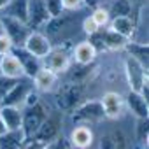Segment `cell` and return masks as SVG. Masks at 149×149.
Instances as JSON below:
<instances>
[{
	"mask_svg": "<svg viewBox=\"0 0 149 149\" xmlns=\"http://www.w3.org/2000/svg\"><path fill=\"white\" fill-rule=\"evenodd\" d=\"M60 133H61V118H60V114H47V118L42 121V125L35 132L33 139L47 144L54 137H58Z\"/></svg>",
	"mask_w": 149,
	"mask_h": 149,
	"instance_id": "9",
	"label": "cell"
},
{
	"mask_svg": "<svg viewBox=\"0 0 149 149\" xmlns=\"http://www.w3.org/2000/svg\"><path fill=\"white\" fill-rule=\"evenodd\" d=\"M0 23H2L4 33L9 37L13 46H16V47H23L25 46L28 35L32 33V28L25 21H19V19L6 16V14H0Z\"/></svg>",
	"mask_w": 149,
	"mask_h": 149,
	"instance_id": "3",
	"label": "cell"
},
{
	"mask_svg": "<svg viewBox=\"0 0 149 149\" xmlns=\"http://www.w3.org/2000/svg\"><path fill=\"white\" fill-rule=\"evenodd\" d=\"M0 60H2V56H0Z\"/></svg>",
	"mask_w": 149,
	"mask_h": 149,
	"instance_id": "39",
	"label": "cell"
},
{
	"mask_svg": "<svg viewBox=\"0 0 149 149\" xmlns=\"http://www.w3.org/2000/svg\"><path fill=\"white\" fill-rule=\"evenodd\" d=\"M23 47H25L28 53H32L33 56H37V58L42 60V58L51 51L53 42H51V39H49L46 33L37 32V30H32V33L28 35V39H26V42H25Z\"/></svg>",
	"mask_w": 149,
	"mask_h": 149,
	"instance_id": "8",
	"label": "cell"
},
{
	"mask_svg": "<svg viewBox=\"0 0 149 149\" xmlns=\"http://www.w3.org/2000/svg\"><path fill=\"white\" fill-rule=\"evenodd\" d=\"M16 81H18V79H9V77H6V76H2V74H0V102L4 100V97L9 93V90L14 86Z\"/></svg>",
	"mask_w": 149,
	"mask_h": 149,
	"instance_id": "29",
	"label": "cell"
},
{
	"mask_svg": "<svg viewBox=\"0 0 149 149\" xmlns=\"http://www.w3.org/2000/svg\"><path fill=\"white\" fill-rule=\"evenodd\" d=\"M63 9L68 13H77L84 7V0H61Z\"/></svg>",
	"mask_w": 149,
	"mask_h": 149,
	"instance_id": "31",
	"label": "cell"
},
{
	"mask_svg": "<svg viewBox=\"0 0 149 149\" xmlns=\"http://www.w3.org/2000/svg\"><path fill=\"white\" fill-rule=\"evenodd\" d=\"M112 18L116 16H130L132 14V4L130 0H112V6L107 9Z\"/></svg>",
	"mask_w": 149,
	"mask_h": 149,
	"instance_id": "25",
	"label": "cell"
},
{
	"mask_svg": "<svg viewBox=\"0 0 149 149\" xmlns=\"http://www.w3.org/2000/svg\"><path fill=\"white\" fill-rule=\"evenodd\" d=\"M125 51L128 53V56H132L133 60H137L139 63H142L146 68H147V54H149V49H147V42H132L128 40L126 46H125Z\"/></svg>",
	"mask_w": 149,
	"mask_h": 149,
	"instance_id": "24",
	"label": "cell"
},
{
	"mask_svg": "<svg viewBox=\"0 0 149 149\" xmlns=\"http://www.w3.org/2000/svg\"><path fill=\"white\" fill-rule=\"evenodd\" d=\"M4 33V28H2V23H0V35H2Z\"/></svg>",
	"mask_w": 149,
	"mask_h": 149,
	"instance_id": "37",
	"label": "cell"
},
{
	"mask_svg": "<svg viewBox=\"0 0 149 149\" xmlns=\"http://www.w3.org/2000/svg\"><path fill=\"white\" fill-rule=\"evenodd\" d=\"M49 19H51V16H49V13L46 9L44 0H28V19H26V25L32 30L42 28Z\"/></svg>",
	"mask_w": 149,
	"mask_h": 149,
	"instance_id": "12",
	"label": "cell"
},
{
	"mask_svg": "<svg viewBox=\"0 0 149 149\" xmlns=\"http://www.w3.org/2000/svg\"><path fill=\"white\" fill-rule=\"evenodd\" d=\"M33 91V83L30 77H21L14 83V86L9 90V93L4 97V100L0 102V105H14V107H21L25 105L26 97Z\"/></svg>",
	"mask_w": 149,
	"mask_h": 149,
	"instance_id": "6",
	"label": "cell"
},
{
	"mask_svg": "<svg viewBox=\"0 0 149 149\" xmlns=\"http://www.w3.org/2000/svg\"><path fill=\"white\" fill-rule=\"evenodd\" d=\"M91 19L97 23L98 28H104V26L109 25V21H111V14H109L107 9H104V7H97V9L93 11V14H91Z\"/></svg>",
	"mask_w": 149,
	"mask_h": 149,
	"instance_id": "26",
	"label": "cell"
},
{
	"mask_svg": "<svg viewBox=\"0 0 149 149\" xmlns=\"http://www.w3.org/2000/svg\"><path fill=\"white\" fill-rule=\"evenodd\" d=\"M42 67L54 74H63L70 68V54L61 47H51V51L42 58Z\"/></svg>",
	"mask_w": 149,
	"mask_h": 149,
	"instance_id": "7",
	"label": "cell"
},
{
	"mask_svg": "<svg viewBox=\"0 0 149 149\" xmlns=\"http://www.w3.org/2000/svg\"><path fill=\"white\" fill-rule=\"evenodd\" d=\"M111 30H114L116 33H119V35H123L125 39H132V35L135 33V23L132 21V18L130 16H116V18H112L111 21Z\"/></svg>",
	"mask_w": 149,
	"mask_h": 149,
	"instance_id": "22",
	"label": "cell"
},
{
	"mask_svg": "<svg viewBox=\"0 0 149 149\" xmlns=\"http://www.w3.org/2000/svg\"><path fill=\"white\" fill-rule=\"evenodd\" d=\"M46 149H72V146H70L68 139H67V137H63V133H60V135H58V137H54L51 142H47Z\"/></svg>",
	"mask_w": 149,
	"mask_h": 149,
	"instance_id": "28",
	"label": "cell"
},
{
	"mask_svg": "<svg viewBox=\"0 0 149 149\" xmlns=\"http://www.w3.org/2000/svg\"><path fill=\"white\" fill-rule=\"evenodd\" d=\"M100 0H84V7H95Z\"/></svg>",
	"mask_w": 149,
	"mask_h": 149,
	"instance_id": "34",
	"label": "cell"
},
{
	"mask_svg": "<svg viewBox=\"0 0 149 149\" xmlns=\"http://www.w3.org/2000/svg\"><path fill=\"white\" fill-rule=\"evenodd\" d=\"M6 132H9V130H7V126H6V123L2 121V118H0V137H2V135H4Z\"/></svg>",
	"mask_w": 149,
	"mask_h": 149,
	"instance_id": "35",
	"label": "cell"
},
{
	"mask_svg": "<svg viewBox=\"0 0 149 149\" xmlns=\"http://www.w3.org/2000/svg\"><path fill=\"white\" fill-rule=\"evenodd\" d=\"M56 81H58V74H54L53 70L42 67L32 79L33 83V90L37 93H49L56 88Z\"/></svg>",
	"mask_w": 149,
	"mask_h": 149,
	"instance_id": "15",
	"label": "cell"
},
{
	"mask_svg": "<svg viewBox=\"0 0 149 149\" xmlns=\"http://www.w3.org/2000/svg\"><path fill=\"white\" fill-rule=\"evenodd\" d=\"M93 130L86 125H76L72 128L70 135H68V142L72 147L77 149H90L93 144Z\"/></svg>",
	"mask_w": 149,
	"mask_h": 149,
	"instance_id": "14",
	"label": "cell"
},
{
	"mask_svg": "<svg viewBox=\"0 0 149 149\" xmlns=\"http://www.w3.org/2000/svg\"><path fill=\"white\" fill-rule=\"evenodd\" d=\"M13 47H14V46H13V42L9 40V37H7L6 33L0 35V56H4V54L11 53Z\"/></svg>",
	"mask_w": 149,
	"mask_h": 149,
	"instance_id": "32",
	"label": "cell"
},
{
	"mask_svg": "<svg viewBox=\"0 0 149 149\" xmlns=\"http://www.w3.org/2000/svg\"><path fill=\"white\" fill-rule=\"evenodd\" d=\"M70 112H72V121L76 125L91 126V125H97V123L105 119V114H104L100 100H88L84 104H79Z\"/></svg>",
	"mask_w": 149,
	"mask_h": 149,
	"instance_id": "1",
	"label": "cell"
},
{
	"mask_svg": "<svg viewBox=\"0 0 149 149\" xmlns=\"http://www.w3.org/2000/svg\"><path fill=\"white\" fill-rule=\"evenodd\" d=\"M44 4H46V9H47L51 18H56V16L63 14V11H65L61 0H44Z\"/></svg>",
	"mask_w": 149,
	"mask_h": 149,
	"instance_id": "27",
	"label": "cell"
},
{
	"mask_svg": "<svg viewBox=\"0 0 149 149\" xmlns=\"http://www.w3.org/2000/svg\"><path fill=\"white\" fill-rule=\"evenodd\" d=\"M11 53L19 60V63H21V67H23V70H25V76H26V77L33 79V76L42 68V60L37 58V56H33L32 53H28L25 47H16V46H14Z\"/></svg>",
	"mask_w": 149,
	"mask_h": 149,
	"instance_id": "13",
	"label": "cell"
},
{
	"mask_svg": "<svg viewBox=\"0 0 149 149\" xmlns=\"http://www.w3.org/2000/svg\"><path fill=\"white\" fill-rule=\"evenodd\" d=\"M125 98V104L128 105L130 112L137 118V119H146L149 116V105H147V98H144L139 91H128Z\"/></svg>",
	"mask_w": 149,
	"mask_h": 149,
	"instance_id": "16",
	"label": "cell"
},
{
	"mask_svg": "<svg viewBox=\"0 0 149 149\" xmlns=\"http://www.w3.org/2000/svg\"><path fill=\"white\" fill-rule=\"evenodd\" d=\"M11 2V0H0V11H4L7 7V4Z\"/></svg>",
	"mask_w": 149,
	"mask_h": 149,
	"instance_id": "36",
	"label": "cell"
},
{
	"mask_svg": "<svg viewBox=\"0 0 149 149\" xmlns=\"http://www.w3.org/2000/svg\"><path fill=\"white\" fill-rule=\"evenodd\" d=\"M0 118L6 123L7 130H19L23 121V109L14 105H0Z\"/></svg>",
	"mask_w": 149,
	"mask_h": 149,
	"instance_id": "19",
	"label": "cell"
},
{
	"mask_svg": "<svg viewBox=\"0 0 149 149\" xmlns=\"http://www.w3.org/2000/svg\"><path fill=\"white\" fill-rule=\"evenodd\" d=\"M105 119H119L125 111V98L116 91H107L100 98Z\"/></svg>",
	"mask_w": 149,
	"mask_h": 149,
	"instance_id": "10",
	"label": "cell"
},
{
	"mask_svg": "<svg viewBox=\"0 0 149 149\" xmlns=\"http://www.w3.org/2000/svg\"><path fill=\"white\" fill-rule=\"evenodd\" d=\"M125 76H126L128 88L132 91H140V88L144 86V83L149 81L147 68L142 63H139L137 60H133L132 56L125 58Z\"/></svg>",
	"mask_w": 149,
	"mask_h": 149,
	"instance_id": "5",
	"label": "cell"
},
{
	"mask_svg": "<svg viewBox=\"0 0 149 149\" xmlns=\"http://www.w3.org/2000/svg\"><path fill=\"white\" fill-rule=\"evenodd\" d=\"M0 74L9 79H21V77H26L25 76V70L19 63V60L13 54V53H7L2 56L0 60Z\"/></svg>",
	"mask_w": 149,
	"mask_h": 149,
	"instance_id": "17",
	"label": "cell"
},
{
	"mask_svg": "<svg viewBox=\"0 0 149 149\" xmlns=\"http://www.w3.org/2000/svg\"><path fill=\"white\" fill-rule=\"evenodd\" d=\"M83 83H67L63 86H60L56 97H54V104L60 111H72L74 107H77L81 98H83Z\"/></svg>",
	"mask_w": 149,
	"mask_h": 149,
	"instance_id": "4",
	"label": "cell"
},
{
	"mask_svg": "<svg viewBox=\"0 0 149 149\" xmlns=\"http://www.w3.org/2000/svg\"><path fill=\"white\" fill-rule=\"evenodd\" d=\"M47 105L39 100L37 104L30 105V107H23V121H21V130L26 137V140L33 139L35 132L39 130V126L42 125V121L47 118Z\"/></svg>",
	"mask_w": 149,
	"mask_h": 149,
	"instance_id": "2",
	"label": "cell"
},
{
	"mask_svg": "<svg viewBox=\"0 0 149 149\" xmlns=\"http://www.w3.org/2000/svg\"><path fill=\"white\" fill-rule=\"evenodd\" d=\"M46 146H47V144H44V142H40V140L30 139V140H26V142H25L23 149H46Z\"/></svg>",
	"mask_w": 149,
	"mask_h": 149,
	"instance_id": "33",
	"label": "cell"
},
{
	"mask_svg": "<svg viewBox=\"0 0 149 149\" xmlns=\"http://www.w3.org/2000/svg\"><path fill=\"white\" fill-rule=\"evenodd\" d=\"M26 137L23 130H9L0 137V149H23Z\"/></svg>",
	"mask_w": 149,
	"mask_h": 149,
	"instance_id": "21",
	"label": "cell"
},
{
	"mask_svg": "<svg viewBox=\"0 0 149 149\" xmlns=\"http://www.w3.org/2000/svg\"><path fill=\"white\" fill-rule=\"evenodd\" d=\"M98 149H133V147H132L128 135L123 130L116 128V130H111L100 135Z\"/></svg>",
	"mask_w": 149,
	"mask_h": 149,
	"instance_id": "11",
	"label": "cell"
},
{
	"mask_svg": "<svg viewBox=\"0 0 149 149\" xmlns=\"http://www.w3.org/2000/svg\"><path fill=\"white\" fill-rule=\"evenodd\" d=\"M0 14H6V16L16 18L19 21L26 23V19H28V0H11L7 4V7L4 11H0Z\"/></svg>",
	"mask_w": 149,
	"mask_h": 149,
	"instance_id": "23",
	"label": "cell"
},
{
	"mask_svg": "<svg viewBox=\"0 0 149 149\" xmlns=\"http://www.w3.org/2000/svg\"><path fill=\"white\" fill-rule=\"evenodd\" d=\"M72 149H77V147H72Z\"/></svg>",
	"mask_w": 149,
	"mask_h": 149,
	"instance_id": "38",
	"label": "cell"
},
{
	"mask_svg": "<svg viewBox=\"0 0 149 149\" xmlns=\"http://www.w3.org/2000/svg\"><path fill=\"white\" fill-rule=\"evenodd\" d=\"M100 30H102V28H100ZM100 30L97 32V35L100 37V42H102V46H104L105 49H111V51H123V49H125L128 39H125L123 35L116 33V32L111 30V28H107L104 33H102Z\"/></svg>",
	"mask_w": 149,
	"mask_h": 149,
	"instance_id": "20",
	"label": "cell"
},
{
	"mask_svg": "<svg viewBox=\"0 0 149 149\" xmlns=\"http://www.w3.org/2000/svg\"><path fill=\"white\" fill-rule=\"evenodd\" d=\"M72 58L77 65H90L97 58V47L90 40H81L72 51Z\"/></svg>",
	"mask_w": 149,
	"mask_h": 149,
	"instance_id": "18",
	"label": "cell"
},
{
	"mask_svg": "<svg viewBox=\"0 0 149 149\" xmlns=\"http://www.w3.org/2000/svg\"><path fill=\"white\" fill-rule=\"evenodd\" d=\"M81 28H83V32H84L86 35H90V37H91V35H95V33L100 30V28L97 26V23L91 19V16H88V18H84V19H83Z\"/></svg>",
	"mask_w": 149,
	"mask_h": 149,
	"instance_id": "30",
	"label": "cell"
}]
</instances>
